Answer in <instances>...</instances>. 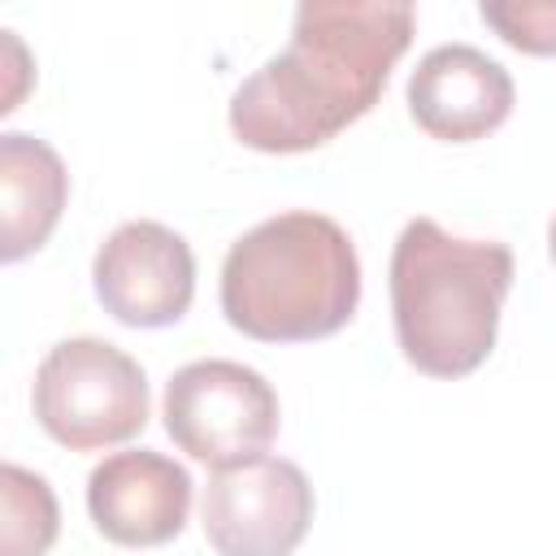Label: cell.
<instances>
[{"mask_svg": "<svg viewBox=\"0 0 556 556\" xmlns=\"http://www.w3.org/2000/svg\"><path fill=\"white\" fill-rule=\"evenodd\" d=\"M413 4L308 0L291 43L230 96V135L252 152H308L365 117L413 43Z\"/></svg>", "mask_w": 556, "mask_h": 556, "instance_id": "6da1fadb", "label": "cell"}, {"mask_svg": "<svg viewBox=\"0 0 556 556\" xmlns=\"http://www.w3.org/2000/svg\"><path fill=\"white\" fill-rule=\"evenodd\" d=\"M361 261L348 230L313 208L265 217L222 261V313L261 343H313L352 321Z\"/></svg>", "mask_w": 556, "mask_h": 556, "instance_id": "7a4b0ae2", "label": "cell"}, {"mask_svg": "<svg viewBox=\"0 0 556 556\" xmlns=\"http://www.w3.org/2000/svg\"><path fill=\"white\" fill-rule=\"evenodd\" d=\"M508 291V243L456 239L413 217L391 248V321L404 361L426 378L473 374L495 348Z\"/></svg>", "mask_w": 556, "mask_h": 556, "instance_id": "3957f363", "label": "cell"}, {"mask_svg": "<svg viewBox=\"0 0 556 556\" xmlns=\"http://www.w3.org/2000/svg\"><path fill=\"white\" fill-rule=\"evenodd\" d=\"M35 421L70 452H100L148 426V378L130 352L78 334L48 348L30 387Z\"/></svg>", "mask_w": 556, "mask_h": 556, "instance_id": "277c9868", "label": "cell"}, {"mask_svg": "<svg viewBox=\"0 0 556 556\" xmlns=\"http://www.w3.org/2000/svg\"><path fill=\"white\" fill-rule=\"evenodd\" d=\"M165 430L191 460L230 469L265 456L274 443L278 395L252 365L191 361L165 382Z\"/></svg>", "mask_w": 556, "mask_h": 556, "instance_id": "5b68a950", "label": "cell"}, {"mask_svg": "<svg viewBox=\"0 0 556 556\" xmlns=\"http://www.w3.org/2000/svg\"><path fill=\"white\" fill-rule=\"evenodd\" d=\"M200 521L217 556H291L313 526V486L282 456L213 469Z\"/></svg>", "mask_w": 556, "mask_h": 556, "instance_id": "8992f818", "label": "cell"}, {"mask_svg": "<svg viewBox=\"0 0 556 556\" xmlns=\"http://www.w3.org/2000/svg\"><path fill=\"white\" fill-rule=\"evenodd\" d=\"M91 287L109 317L135 330H161L187 317L195 300L191 243L161 222H122L91 261Z\"/></svg>", "mask_w": 556, "mask_h": 556, "instance_id": "52a82bcc", "label": "cell"}, {"mask_svg": "<svg viewBox=\"0 0 556 556\" xmlns=\"http://www.w3.org/2000/svg\"><path fill=\"white\" fill-rule=\"evenodd\" d=\"M87 513L117 547H161L187 526L191 473L152 447L113 452L87 478Z\"/></svg>", "mask_w": 556, "mask_h": 556, "instance_id": "ba28073f", "label": "cell"}, {"mask_svg": "<svg viewBox=\"0 0 556 556\" xmlns=\"http://www.w3.org/2000/svg\"><path fill=\"white\" fill-rule=\"evenodd\" d=\"M513 74L473 43H439L408 74L413 122L443 143H473L513 113Z\"/></svg>", "mask_w": 556, "mask_h": 556, "instance_id": "9c48e42d", "label": "cell"}, {"mask_svg": "<svg viewBox=\"0 0 556 556\" xmlns=\"http://www.w3.org/2000/svg\"><path fill=\"white\" fill-rule=\"evenodd\" d=\"M70 195L65 161L52 143L4 130L0 135V261L13 265L48 243Z\"/></svg>", "mask_w": 556, "mask_h": 556, "instance_id": "30bf717a", "label": "cell"}, {"mask_svg": "<svg viewBox=\"0 0 556 556\" xmlns=\"http://www.w3.org/2000/svg\"><path fill=\"white\" fill-rule=\"evenodd\" d=\"M0 508H4L0 556H43L56 543L61 513H56V495H52L48 478L4 460L0 465Z\"/></svg>", "mask_w": 556, "mask_h": 556, "instance_id": "8fae6325", "label": "cell"}, {"mask_svg": "<svg viewBox=\"0 0 556 556\" xmlns=\"http://www.w3.org/2000/svg\"><path fill=\"white\" fill-rule=\"evenodd\" d=\"M478 17L517 52L556 56V0H482Z\"/></svg>", "mask_w": 556, "mask_h": 556, "instance_id": "7c38bea8", "label": "cell"}, {"mask_svg": "<svg viewBox=\"0 0 556 556\" xmlns=\"http://www.w3.org/2000/svg\"><path fill=\"white\" fill-rule=\"evenodd\" d=\"M547 252H552V265H556V217H552V226H547Z\"/></svg>", "mask_w": 556, "mask_h": 556, "instance_id": "4fadbf2b", "label": "cell"}]
</instances>
